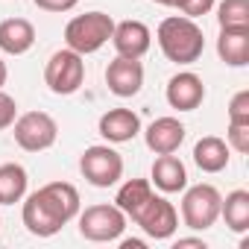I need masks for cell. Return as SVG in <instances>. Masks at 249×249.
Listing matches in <instances>:
<instances>
[{
    "label": "cell",
    "instance_id": "2e32d148",
    "mask_svg": "<svg viewBox=\"0 0 249 249\" xmlns=\"http://www.w3.org/2000/svg\"><path fill=\"white\" fill-rule=\"evenodd\" d=\"M36 44V27L27 18H6L0 21V50L9 56H24Z\"/></svg>",
    "mask_w": 249,
    "mask_h": 249
},
{
    "label": "cell",
    "instance_id": "f546056e",
    "mask_svg": "<svg viewBox=\"0 0 249 249\" xmlns=\"http://www.w3.org/2000/svg\"><path fill=\"white\" fill-rule=\"evenodd\" d=\"M6 76H9V71H6V62H3V59H0V88H3V85H6Z\"/></svg>",
    "mask_w": 249,
    "mask_h": 249
},
{
    "label": "cell",
    "instance_id": "8fae6325",
    "mask_svg": "<svg viewBox=\"0 0 249 249\" xmlns=\"http://www.w3.org/2000/svg\"><path fill=\"white\" fill-rule=\"evenodd\" d=\"M164 97H167L170 108H176V111H194L205 100V82L194 71H179L176 76H170V82L164 88Z\"/></svg>",
    "mask_w": 249,
    "mask_h": 249
},
{
    "label": "cell",
    "instance_id": "5b68a950",
    "mask_svg": "<svg viewBox=\"0 0 249 249\" xmlns=\"http://www.w3.org/2000/svg\"><path fill=\"white\" fill-rule=\"evenodd\" d=\"M220 202H223V194L214 185H208V182L185 188V196H182V223L188 229H194V231L211 229L220 220Z\"/></svg>",
    "mask_w": 249,
    "mask_h": 249
},
{
    "label": "cell",
    "instance_id": "3957f363",
    "mask_svg": "<svg viewBox=\"0 0 249 249\" xmlns=\"http://www.w3.org/2000/svg\"><path fill=\"white\" fill-rule=\"evenodd\" d=\"M114 33V18L106 12H85L68 21L65 27V47L79 53V56H91L97 50H103L111 41Z\"/></svg>",
    "mask_w": 249,
    "mask_h": 249
},
{
    "label": "cell",
    "instance_id": "603a6c76",
    "mask_svg": "<svg viewBox=\"0 0 249 249\" xmlns=\"http://www.w3.org/2000/svg\"><path fill=\"white\" fill-rule=\"evenodd\" d=\"M226 144H229V150L246 156V153H249V123H229V129H226Z\"/></svg>",
    "mask_w": 249,
    "mask_h": 249
},
{
    "label": "cell",
    "instance_id": "52a82bcc",
    "mask_svg": "<svg viewBox=\"0 0 249 249\" xmlns=\"http://www.w3.org/2000/svg\"><path fill=\"white\" fill-rule=\"evenodd\" d=\"M82 59L85 56H79V53H73L68 47L56 50L47 59V65H44V82H47V88L53 94H59V97L76 94L82 88V82H85V62Z\"/></svg>",
    "mask_w": 249,
    "mask_h": 249
},
{
    "label": "cell",
    "instance_id": "1f68e13d",
    "mask_svg": "<svg viewBox=\"0 0 249 249\" xmlns=\"http://www.w3.org/2000/svg\"><path fill=\"white\" fill-rule=\"evenodd\" d=\"M0 223H3V220H0Z\"/></svg>",
    "mask_w": 249,
    "mask_h": 249
},
{
    "label": "cell",
    "instance_id": "4316f807",
    "mask_svg": "<svg viewBox=\"0 0 249 249\" xmlns=\"http://www.w3.org/2000/svg\"><path fill=\"white\" fill-rule=\"evenodd\" d=\"M33 3L44 12H71V9H76L79 0H33Z\"/></svg>",
    "mask_w": 249,
    "mask_h": 249
},
{
    "label": "cell",
    "instance_id": "e0dca14e",
    "mask_svg": "<svg viewBox=\"0 0 249 249\" xmlns=\"http://www.w3.org/2000/svg\"><path fill=\"white\" fill-rule=\"evenodd\" d=\"M229 144L217 135H205L194 144V164L202 170V173H223L229 167Z\"/></svg>",
    "mask_w": 249,
    "mask_h": 249
},
{
    "label": "cell",
    "instance_id": "7a4b0ae2",
    "mask_svg": "<svg viewBox=\"0 0 249 249\" xmlns=\"http://www.w3.org/2000/svg\"><path fill=\"white\" fill-rule=\"evenodd\" d=\"M156 38H159V47H161L164 59L173 62V65H194V62H199V56L205 50L202 27L194 18H185V15L164 18L156 30Z\"/></svg>",
    "mask_w": 249,
    "mask_h": 249
},
{
    "label": "cell",
    "instance_id": "f1b7e54d",
    "mask_svg": "<svg viewBox=\"0 0 249 249\" xmlns=\"http://www.w3.org/2000/svg\"><path fill=\"white\" fill-rule=\"evenodd\" d=\"M144 246H147L144 240H132V237L129 240H120V249H144Z\"/></svg>",
    "mask_w": 249,
    "mask_h": 249
},
{
    "label": "cell",
    "instance_id": "6da1fadb",
    "mask_svg": "<svg viewBox=\"0 0 249 249\" xmlns=\"http://www.w3.org/2000/svg\"><path fill=\"white\" fill-rule=\"evenodd\" d=\"M79 214V191L71 182H47L24 199V226L36 237L59 234Z\"/></svg>",
    "mask_w": 249,
    "mask_h": 249
},
{
    "label": "cell",
    "instance_id": "ac0fdd59",
    "mask_svg": "<svg viewBox=\"0 0 249 249\" xmlns=\"http://www.w3.org/2000/svg\"><path fill=\"white\" fill-rule=\"evenodd\" d=\"M217 56L229 68L249 65V30H220Z\"/></svg>",
    "mask_w": 249,
    "mask_h": 249
},
{
    "label": "cell",
    "instance_id": "4dcf8cb0",
    "mask_svg": "<svg viewBox=\"0 0 249 249\" xmlns=\"http://www.w3.org/2000/svg\"><path fill=\"white\" fill-rule=\"evenodd\" d=\"M150 3H159V6H173V0H150Z\"/></svg>",
    "mask_w": 249,
    "mask_h": 249
},
{
    "label": "cell",
    "instance_id": "277c9868",
    "mask_svg": "<svg viewBox=\"0 0 249 249\" xmlns=\"http://www.w3.org/2000/svg\"><path fill=\"white\" fill-rule=\"evenodd\" d=\"M126 220H132L147 237H153V240H170L173 234H176V229H179V211L173 208V202H167L164 196H159L156 191L126 217Z\"/></svg>",
    "mask_w": 249,
    "mask_h": 249
},
{
    "label": "cell",
    "instance_id": "4fadbf2b",
    "mask_svg": "<svg viewBox=\"0 0 249 249\" xmlns=\"http://www.w3.org/2000/svg\"><path fill=\"white\" fill-rule=\"evenodd\" d=\"M111 44H114L117 56L141 59L153 47V33H150V27L144 21H120V24H114Z\"/></svg>",
    "mask_w": 249,
    "mask_h": 249
},
{
    "label": "cell",
    "instance_id": "8992f818",
    "mask_svg": "<svg viewBox=\"0 0 249 249\" xmlns=\"http://www.w3.org/2000/svg\"><path fill=\"white\" fill-rule=\"evenodd\" d=\"M79 173L94 188H114L123 179V156L108 144H94L79 156Z\"/></svg>",
    "mask_w": 249,
    "mask_h": 249
},
{
    "label": "cell",
    "instance_id": "cb8c5ba5",
    "mask_svg": "<svg viewBox=\"0 0 249 249\" xmlns=\"http://www.w3.org/2000/svg\"><path fill=\"white\" fill-rule=\"evenodd\" d=\"M214 3L217 0H173V9H179L185 18H202V15H208L211 9H214Z\"/></svg>",
    "mask_w": 249,
    "mask_h": 249
},
{
    "label": "cell",
    "instance_id": "7c38bea8",
    "mask_svg": "<svg viewBox=\"0 0 249 249\" xmlns=\"http://www.w3.org/2000/svg\"><path fill=\"white\" fill-rule=\"evenodd\" d=\"M185 123L179 117H156L150 126L144 129V141H147V150L156 153V156H167V153H176L182 144H185Z\"/></svg>",
    "mask_w": 249,
    "mask_h": 249
},
{
    "label": "cell",
    "instance_id": "d4e9b609",
    "mask_svg": "<svg viewBox=\"0 0 249 249\" xmlns=\"http://www.w3.org/2000/svg\"><path fill=\"white\" fill-rule=\"evenodd\" d=\"M229 123H249V91H237L229 100Z\"/></svg>",
    "mask_w": 249,
    "mask_h": 249
},
{
    "label": "cell",
    "instance_id": "9c48e42d",
    "mask_svg": "<svg viewBox=\"0 0 249 249\" xmlns=\"http://www.w3.org/2000/svg\"><path fill=\"white\" fill-rule=\"evenodd\" d=\"M12 135H15V144L24 150V153H44L56 144L59 138V126L56 120L47 114V111H27V114H18L15 123H12Z\"/></svg>",
    "mask_w": 249,
    "mask_h": 249
},
{
    "label": "cell",
    "instance_id": "9a60e30c",
    "mask_svg": "<svg viewBox=\"0 0 249 249\" xmlns=\"http://www.w3.org/2000/svg\"><path fill=\"white\" fill-rule=\"evenodd\" d=\"M150 185H156L161 194H179L188 188V167L173 153L159 156L153 161V170H150Z\"/></svg>",
    "mask_w": 249,
    "mask_h": 249
},
{
    "label": "cell",
    "instance_id": "ba28073f",
    "mask_svg": "<svg viewBox=\"0 0 249 249\" xmlns=\"http://www.w3.org/2000/svg\"><path fill=\"white\" fill-rule=\"evenodd\" d=\"M79 217V234L85 240H94V243H111V240H120L123 229H126V214H123L117 205H108V202H100V205H88Z\"/></svg>",
    "mask_w": 249,
    "mask_h": 249
},
{
    "label": "cell",
    "instance_id": "30bf717a",
    "mask_svg": "<svg viewBox=\"0 0 249 249\" xmlns=\"http://www.w3.org/2000/svg\"><path fill=\"white\" fill-rule=\"evenodd\" d=\"M106 85L120 100L135 97L144 88V65H141V59H126V56L111 59L108 68H106Z\"/></svg>",
    "mask_w": 249,
    "mask_h": 249
},
{
    "label": "cell",
    "instance_id": "83f0119b",
    "mask_svg": "<svg viewBox=\"0 0 249 249\" xmlns=\"http://www.w3.org/2000/svg\"><path fill=\"white\" fill-rule=\"evenodd\" d=\"M173 249H205V240L202 237H179L173 243Z\"/></svg>",
    "mask_w": 249,
    "mask_h": 249
},
{
    "label": "cell",
    "instance_id": "5bb4252c",
    "mask_svg": "<svg viewBox=\"0 0 249 249\" xmlns=\"http://www.w3.org/2000/svg\"><path fill=\"white\" fill-rule=\"evenodd\" d=\"M97 132L108 144H126L141 132V117L132 108H108L97 120Z\"/></svg>",
    "mask_w": 249,
    "mask_h": 249
},
{
    "label": "cell",
    "instance_id": "ffe728a7",
    "mask_svg": "<svg viewBox=\"0 0 249 249\" xmlns=\"http://www.w3.org/2000/svg\"><path fill=\"white\" fill-rule=\"evenodd\" d=\"M220 217L226 220V226L237 234H243L249 229V191L237 188L231 194H226V199L220 202Z\"/></svg>",
    "mask_w": 249,
    "mask_h": 249
},
{
    "label": "cell",
    "instance_id": "484cf974",
    "mask_svg": "<svg viewBox=\"0 0 249 249\" xmlns=\"http://www.w3.org/2000/svg\"><path fill=\"white\" fill-rule=\"evenodd\" d=\"M15 117H18V103H15V97H9L3 88H0V132H3V129H12Z\"/></svg>",
    "mask_w": 249,
    "mask_h": 249
},
{
    "label": "cell",
    "instance_id": "d6986e66",
    "mask_svg": "<svg viewBox=\"0 0 249 249\" xmlns=\"http://www.w3.org/2000/svg\"><path fill=\"white\" fill-rule=\"evenodd\" d=\"M30 188V176L21 164L9 161V164H0V205H15L27 196Z\"/></svg>",
    "mask_w": 249,
    "mask_h": 249
},
{
    "label": "cell",
    "instance_id": "44dd1931",
    "mask_svg": "<svg viewBox=\"0 0 249 249\" xmlns=\"http://www.w3.org/2000/svg\"><path fill=\"white\" fill-rule=\"evenodd\" d=\"M153 194V185H150V179H129V182H123L120 188H117V196H114V205L123 211V214H132L147 196Z\"/></svg>",
    "mask_w": 249,
    "mask_h": 249
},
{
    "label": "cell",
    "instance_id": "7402d4cb",
    "mask_svg": "<svg viewBox=\"0 0 249 249\" xmlns=\"http://www.w3.org/2000/svg\"><path fill=\"white\" fill-rule=\"evenodd\" d=\"M220 30H249V0H223L217 6Z\"/></svg>",
    "mask_w": 249,
    "mask_h": 249
}]
</instances>
